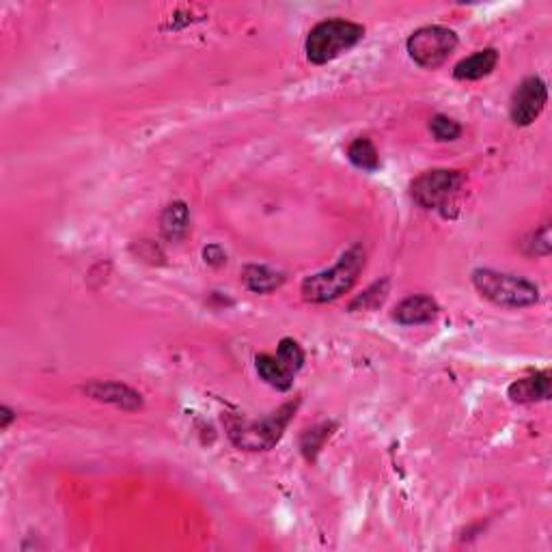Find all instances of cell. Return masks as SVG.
I'll use <instances>...</instances> for the list:
<instances>
[{"mask_svg": "<svg viewBox=\"0 0 552 552\" xmlns=\"http://www.w3.org/2000/svg\"><path fill=\"white\" fill-rule=\"evenodd\" d=\"M362 267H365V248L362 244H354L341 255V259L331 270L317 272L313 276H306L300 285V294L306 303L326 304L341 298L359 281Z\"/></svg>", "mask_w": 552, "mask_h": 552, "instance_id": "6da1fadb", "label": "cell"}, {"mask_svg": "<svg viewBox=\"0 0 552 552\" xmlns=\"http://www.w3.org/2000/svg\"><path fill=\"white\" fill-rule=\"evenodd\" d=\"M365 37V26L352 20H324L309 31L304 42L306 59L313 65H326L359 46Z\"/></svg>", "mask_w": 552, "mask_h": 552, "instance_id": "7a4b0ae2", "label": "cell"}, {"mask_svg": "<svg viewBox=\"0 0 552 552\" xmlns=\"http://www.w3.org/2000/svg\"><path fill=\"white\" fill-rule=\"evenodd\" d=\"M472 285L483 298L505 309H524L539 300V287L529 278L496 272L490 267H479L472 272Z\"/></svg>", "mask_w": 552, "mask_h": 552, "instance_id": "3957f363", "label": "cell"}, {"mask_svg": "<svg viewBox=\"0 0 552 552\" xmlns=\"http://www.w3.org/2000/svg\"><path fill=\"white\" fill-rule=\"evenodd\" d=\"M298 408V401H289V404L281 406L270 416L259 421H239L233 419L227 423V432L231 443L239 449L247 451H267L281 440L283 432L292 421L294 412Z\"/></svg>", "mask_w": 552, "mask_h": 552, "instance_id": "277c9868", "label": "cell"}, {"mask_svg": "<svg viewBox=\"0 0 552 552\" xmlns=\"http://www.w3.org/2000/svg\"><path fill=\"white\" fill-rule=\"evenodd\" d=\"M464 186V175L454 169H432L421 173L410 183V197L423 210H434L447 216L457 192Z\"/></svg>", "mask_w": 552, "mask_h": 552, "instance_id": "5b68a950", "label": "cell"}, {"mask_svg": "<svg viewBox=\"0 0 552 552\" xmlns=\"http://www.w3.org/2000/svg\"><path fill=\"white\" fill-rule=\"evenodd\" d=\"M457 48L455 31L447 26H423L406 39L408 57L423 70H436Z\"/></svg>", "mask_w": 552, "mask_h": 552, "instance_id": "8992f818", "label": "cell"}, {"mask_svg": "<svg viewBox=\"0 0 552 552\" xmlns=\"http://www.w3.org/2000/svg\"><path fill=\"white\" fill-rule=\"evenodd\" d=\"M548 104V85L539 76L524 78L510 102V117L516 126L527 127L538 121Z\"/></svg>", "mask_w": 552, "mask_h": 552, "instance_id": "52a82bcc", "label": "cell"}, {"mask_svg": "<svg viewBox=\"0 0 552 552\" xmlns=\"http://www.w3.org/2000/svg\"><path fill=\"white\" fill-rule=\"evenodd\" d=\"M85 393L91 399L104 401V404H113L121 410H138L143 408L141 393L121 382H91L85 387Z\"/></svg>", "mask_w": 552, "mask_h": 552, "instance_id": "ba28073f", "label": "cell"}, {"mask_svg": "<svg viewBox=\"0 0 552 552\" xmlns=\"http://www.w3.org/2000/svg\"><path fill=\"white\" fill-rule=\"evenodd\" d=\"M438 304L432 295H408L395 306L393 320L401 326H421L436 320Z\"/></svg>", "mask_w": 552, "mask_h": 552, "instance_id": "9c48e42d", "label": "cell"}, {"mask_svg": "<svg viewBox=\"0 0 552 552\" xmlns=\"http://www.w3.org/2000/svg\"><path fill=\"white\" fill-rule=\"evenodd\" d=\"M550 371H538L531 376L520 378V380L511 382L507 388L511 401L516 404H535V401H546L550 399Z\"/></svg>", "mask_w": 552, "mask_h": 552, "instance_id": "30bf717a", "label": "cell"}, {"mask_svg": "<svg viewBox=\"0 0 552 552\" xmlns=\"http://www.w3.org/2000/svg\"><path fill=\"white\" fill-rule=\"evenodd\" d=\"M496 65H499V52H496L494 48L479 50V52L471 54V57H466V59H462L460 63L455 65L454 78H455V80H462V82L482 80V78L492 74V71L496 70Z\"/></svg>", "mask_w": 552, "mask_h": 552, "instance_id": "8fae6325", "label": "cell"}, {"mask_svg": "<svg viewBox=\"0 0 552 552\" xmlns=\"http://www.w3.org/2000/svg\"><path fill=\"white\" fill-rule=\"evenodd\" d=\"M160 227H163V236L171 242H182L183 238L191 231V210L183 201H175V203L166 205L160 219Z\"/></svg>", "mask_w": 552, "mask_h": 552, "instance_id": "7c38bea8", "label": "cell"}, {"mask_svg": "<svg viewBox=\"0 0 552 552\" xmlns=\"http://www.w3.org/2000/svg\"><path fill=\"white\" fill-rule=\"evenodd\" d=\"M242 281L253 294H272L285 283V276L267 266H247L242 270Z\"/></svg>", "mask_w": 552, "mask_h": 552, "instance_id": "4fadbf2b", "label": "cell"}, {"mask_svg": "<svg viewBox=\"0 0 552 552\" xmlns=\"http://www.w3.org/2000/svg\"><path fill=\"white\" fill-rule=\"evenodd\" d=\"M255 370H257L259 378L266 384H270L276 390H289L294 384V376L289 373L285 367L281 365V360L272 354H259L255 359Z\"/></svg>", "mask_w": 552, "mask_h": 552, "instance_id": "5bb4252c", "label": "cell"}, {"mask_svg": "<svg viewBox=\"0 0 552 552\" xmlns=\"http://www.w3.org/2000/svg\"><path fill=\"white\" fill-rule=\"evenodd\" d=\"M348 160L356 166V169L365 173H376L380 169V154H378L376 145H373L371 138L367 136H360L350 143Z\"/></svg>", "mask_w": 552, "mask_h": 552, "instance_id": "9a60e30c", "label": "cell"}, {"mask_svg": "<svg viewBox=\"0 0 552 552\" xmlns=\"http://www.w3.org/2000/svg\"><path fill=\"white\" fill-rule=\"evenodd\" d=\"M332 423H322V426H315L311 429H306L300 438V449H303V455L309 462H313L317 454H320L322 447H324L326 438H331L332 434Z\"/></svg>", "mask_w": 552, "mask_h": 552, "instance_id": "2e32d148", "label": "cell"}, {"mask_svg": "<svg viewBox=\"0 0 552 552\" xmlns=\"http://www.w3.org/2000/svg\"><path fill=\"white\" fill-rule=\"evenodd\" d=\"M276 359L281 360V365L285 367V370L292 373V376H295L300 370H303L304 365V350L300 348L298 341H294V339H281L278 341V348H276Z\"/></svg>", "mask_w": 552, "mask_h": 552, "instance_id": "e0dca14e", "label": "cell"}, {"mask_svg": "<svg viewBox=\"0 0 552 552\" xmlns=\"http://www.w3.org/2000/svg\"><path fill=\"white\" fill-rule=\"evenodd\" d=\"M429 130L440 143H454L462 136V126L447 115H434L429 121Z\"/></svg>", "mask_w": 552, "mask_h": 552, "instance_id": "ac0fdd59", "label": "cell"}, {"mask_svg": "<svg viewBox=\"0 0 552 552\" xmlns=\"http://www.w3.org/2000/svg\"><path fill=\"white\" fill-rule=\"evenodd\" d=\"M550 225H544L539 231L531 233V236L527 238V242H524V250H527V255H531V257H546V255H550Z\"/></svg>", "mask_w": 552, "mask_h": 552, "instance_id": "d6986e66", "label": "cell"}, {"mask_svg": "<svg viewBox=\"0 0 552 552\" xmlns=\"http://www.w3.org/2000/svg\"><path fill=\"white\" fill-rule=\"evenodd\" d=\"M387 281L382 283H376V285L367 289L365 294L360 295V298H356L352 303V309H356V306H362V309H367V304H370V300H376V304H382V300L387 298Z\"/></svg>", "mask_w": 552, "mask_h": 552, "instance_id": "ffe728a7", "label": "cell"}, {"mask_svg": "<svg viewBox=\"0 0 552 552\" xmlns=\"http://www.w3.org/2000/svg\"><path fill=\"white\" fill-rule=\"evenodd\" d=\"M203 261L208 266L220 267L227 264V253L219 247V244H210V247L203 248Z\"/></svg>", "mask_w": 552, "mask_h": 552, "instance_id": "44dd1931", "label": "cell"}, {"mask_svg": "<svg viewBox=\"0 0 552 552\" xmlns=\"http://www.w3.org/2000/svg\"><path fill=\"white\" fill-rule=\"evenodd\" d=\"M15 412L9 408V406H0V429H7L11 423L15 421Z\"/></svg>", "mask_w": 552, "mask_h": 552, "instance_id": "7402d4cb", "label": "cell"}]
</instances>
